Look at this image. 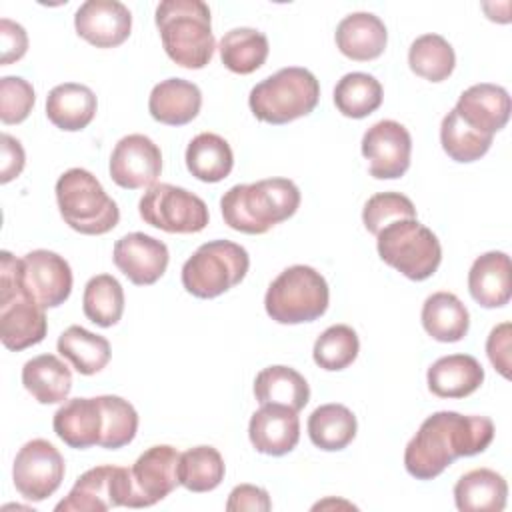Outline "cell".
<instances>
[{
    "instance_id": "obj_18",
    "label": "cell",
    "mask_w": 512,
    "mask_h": 512,
    "mask_svg": "<svg viewBox=\"0 0 512 512\" xmlns=\"http://www.w3.org/2000/svg\"><path fill=\"white\" fill-rule=\"evenodd\" d=\"M112 260L132 284L150 286L164 276L170 254L162 240L144 232H130L116 240Z\"/></svg>"
},
{
    "instance_id": "obj_11",
    "label": "cell",
    "mask_w": 512,
    "mask_h": 512,
    "mask_svg": "<svg viewBox=\"0 0 512 512\" xmlns=\"http://www.w3.org/2000/svg\"><path fill=\"white\" fill-rule=\"evenodd\" d=\"M140 218L168 234H196L208 226L206 202L174 184L150 186L138 202Z\"/></svg>"
},
{
    "instance_id": "obj_46",
    "label": "cell",
    "mask_w": 512,
    "mask_h": 512,
    "mask_svg": "<svg viewBox=\"0 0 512 512\" xmlns=\"http://www.w3.org/2000/svg\"><path fill=\"white\" fill-rule=\"evenodd\" d=\"M0 142H2L0 182L6 184L10 180H14L16 176H20V172L24 168V162H26V154H24V148H22L20 140H16L10 134H2Z\"/></svg>"
},
{
    "instance_id": "obj_4",
    "label": "cell",
    "mask_w": 512,
    "mask_h": 512,
    "mask_svg": "<svg viewBox=\"0 0 512 512\" xmlns=\"http://www.w3.org/2000/svg\"><path fill=\"white\" fill-rule=\"evenodd\" d=\"M156 26L168 58L188 70H200L214 56L210 8L202 0H164L156 6Z\"/></svg>"
},
{
    "instance_id": "obj_17",
    "label": "cell",
    "mask_w": 512,
    "mask_h": 512,
    "mask_svg": "<svg viewBox=\"0 0 512 512\" xmlns=\"http://www.w3.org/2000/svg\"><path fill=\"white\" fill-rule=\"evenodd\" d=\"M20 276L32 298L46 310L64 304L72 292L70 264L52 250H32L20 258Z\"/></svg>"
},
{
    "instance_id": "obj_45",
    "label": "cell",
    "mask_w": 512,
    "mask_h": 512,
    "mask_svg": "<svg viewBox=\"0 0 512 512\" xmlns=\"http://www.w3.org/2000/svg\"><path fill=\"white\" fill-rule=\"evenodd\" d=\"M272 508L270 496L264 488L260 486H252V484H240L236 488H232V492L228 494V502H226V510L228 512H268Z\"/></svg>"
},
{
    "instance_id": "obj_1",
    "label": "cell",
    "mask_w": 512,
    "mask_h": 512,
    "mask_svg": "<svg viewBox=\"0 0 512 512\" xmlns=\"http://www.w3.org/2000/svg\"><path fill=\"white\" fill-rule=\"evenodd\" d=\"M494 440V424L486 416H464L440 410L428 416L404 450V466L416 480H434L454 460L484 452Z\"/></svg>"
},
{
    "instance_id": "obj_31",
    "label": "cell",
    "mask_w": 512,
    "mask_h": 512,
    "mask_svg": "<svg viewBox=\"0 0 512 512\" xmlns=\"http://www.w3.org/2000/svg\"><path fill=\"white\" fill-rule=\"evenodd\" d=\"M184 160L188 172L200 182L208 184L224 180L234 166V154L230 144L214 132H202L194 136L186 148Z\"/></svg>"
},
{
    "instance_id": "obj_35",
    "label": "cell",
    "mask_w": 512,
    "mask_h": 512,
    "mask_svg": "<svg viewBox=\"0 0 512 512\" xmlns=\"http://www.w3.org/2000/svg\"><path fill=\"white\" fill-rule=\"evenodd\" d=\"M382 84L366 72H348L334 86V104L346 118H366L382 104Z\"/></svg>"
},
{
    "instance_id": "obj_20",
    "label": "cell",
    "mask_w": 512,
    "mask_h": 512,
    "mask_svg": "<svg viewBox=\"0 0 512 512\" xmlns=\"http://www.w3.org/2000/svg\"><path fill=\"white\" fill-rule=\"evenodd\" d=\"M248 438L256 452L284 456L300 440L298 412L280 404H260L248 424Z\"/></svg>"
},
{
    "instance_id": "obj_25",
    "label": "cell",
    "mask_w": 512,
    "mask_h": 512,
    "mask_svg": "<svg viewBox=\"0 0 512 512\" xmlns=\"http://www.w3.org/2000/svg\"><path fill=\"white\" fill-rule=\"evenodd\" d=\"M426 382L438 398H466L482 386L484 368L470 354H450L428 368Z\"/></svg>"
},
{
    "instance_id": "obj_36",
    "label": "cell",
    "mask_w": 512,
    "mask_h": 512,
    "mask_svg": "<svg viewBox=\"0 0 512 512\" xmlns=\"http://www.w3.org/2000/svg\"><path fill=\"white\" fill-rule=\"evenodd\" d=\"M224 458L214 446H194L180 454L178 484L190 492H210L224 480Z\"/></svg>"
},
{
    "instance_id": "obj_29",
    "label": "cell",
    "mask_w": 512,
    "mask_h": 512,
    "mask_svg": "<svg viewBox=\"0 0 512 512\" xmlns=\"http://www.w3.org/2000/svg\"><path fill=\"white\" fill-rule=\"evenodd\" d=\"M422 326L438 342H460L470 328V314L452 292H434L422 304Z\"/></svg>"
},
{
    "instance_id": "obj_38",
    "label": "cell",
    "mask_w": 512,
    "mask_h": 512,
    "mask_svg": "<svg viewBox=\"0 0 512 512\" xmlns=\"http://www.w3.org/2000/svg\"><path fill=\"white\" fill-rule=\"evenodd\" d=\"M84 316L96 326L110 328L118 324L124 312V290L122 284L110 274H98L84 286L82 296Z\"/></svg>"
},
{
    "instance_id": "obj_13",
    "label": "cell",
    "mask_w": 512,
    "mask_h": 512,
    "mask_svg": "<svg viewBox=\"0 0 512 512\" xmlns=\"http://www.w3.org/2000/svg\"><path fill=\"white\" fill-rule=\"evenodd\" d=\"M64 472L66 466L58 448L44 438H34L18 450L12 480L22 498L42 502L60 488Z\"/></svg>"
},
{
    "instance_id": "obj_9",
    "label": "cell",
    "mask_w": 512,
    "mask_h": 512,
    "mask_svg": "<svg viewBox=\"0 0 512 512\" xmlns=\"http://www.w3.org/2000/svg\"><path fill=\"white\" fill-rule=\"evenodd\" d=\"M378 256L414 282L430 278L442 260V246L436 234L418 222L404 218L390 222L376 234Z\"/></svg>"
},
{
    "instance_id": "obj_39",
    "label": "cell",
    "mask_w": 512,
    "mask_h": 512,
    "mask_svg": "<svg viewBox=\"0 0 512 512\" xmlns=\"http://www.w3.org/2000/svg\"><path fill=\"white\" fill-rule=\"evenodd\" d=\"M492 138L494 136L470 128L454 108L444 116L440 124V144L454 162L466 164L480 160L490 150Z\"/></svg>"
},
{
    "instance_id": "obj_43",
    "label": "cell",
    "mask_w": 512,
    "mask_h": 512,
    "mask_svg": "<svg viewBox=\"0 0 512 512\" xmlns=\"http://www.w3.org/2000/svg\"><path fill=\"white\" fill-rule=\"evenodd\" d=\"M510 338H512V326L510 322H502L490 330L486 340V354L492 366L504 378H510Z\"/></svg>"
},
{
    "instance_id": "obj_22",
    "label": "cell",
    "mask_w": 512,
    "mask_h": 512,
    "mask_svg": "<svg viewBox=\"0 0 512 512\" xmlns=\"http://www.w3.org/2000/svg\"><path fill=\"white\" fill-rule=\"evenodd\" d=\"M470 296L482 308H502L512 296V264L506 252H486L478 256L468 272Z\"/></svg>"
},
{
    "instance_id": "obj_27",
    "label": "cell",
    "mask_w": 512,
    "mask_h": 512,
    "mask_svg": "<svg viewBox=\"0 0 512 512\" xmlns=\"http://www.w3.org/2000/svg\"><path fill=\"white\" fill-rule=\"evenodd\" d=\"M508 500V484L490 468H474L454 486V502L460 512H502Z\"/></svg>"
},
{
    "instance_id": "obj_24",
    "label": "cell",
    "mask_w": 512,
    "mask_h": 512,
    "mask_svg": "<svg viewBox=\"0 0 512 512\" xmlns=\"http://www.w3.org/2000/svg\"><path fill=\"white\" fill-rule=\"evenodd\" d=\"M202 106L200 88L184 78H168L158 82L148 98L150 116L168 126H184L192 122Z\"/></svg>"
},
{
    "instance_id": "obj_14",
    "label": "cell",
    "mask_w": 512,
    "mask_h": 512,
    "mask_svg": "<svg viewBox=\"0 0 512 512\" xmlns=\"http://www.w3.org/2000/svg\"><path fill=\"white\" fill-rule=\"evenodd\" d=\"M412 138L406 126L396 120H380L362 136V156L368 160L370 176L394 180L410 168Z\"/></svg>"
},
{
    "instance_id": "obj_41",
    "label": "cell",
    "mask_w": 512,
    "mask_h": 512,
    "mask_svg": "<svg viewBox=\"0 0 512 512\" xmlns=\"http://www.w3.org/2000/svg\"><path fill=\"white\" fill-rule=\"evenodd\" d=\"M404 218H416V208L412 200L400 192H378L368 198L362 210V222L374 236L390 222Z\"/></svg>"
},
{
    "instance_id": "obj_32",
    "label": "cell",
    "mask_w": 512,
    "mask_h": 512,
    "mask_svg": "<svg viewBox=\"0 0 512 512\" xmlns=\"http://www.w3.org/2000/svg\"><path fill=\"white\" fill-rule=\"evenodd\" d=\"M60 356H64L78 374L92 376L100 372L112 356L110 342L82 326H68L56 342Z\"/></svg>"
},
{
    "instance_id": "obj_42",
    "label": "cell",
    "mask_w": 512,
    "mask_h": 512,
    "mask_svg": "<svg viewBox=\"0 0 512 512\" xmlns=\"http://www.w3.org/2000/svg\"><path fill=\"white\" fill-rule=\"evenodd\" d=\"M36 102L34 88L20 76L0 78V120L4 124H20L32 112Z\"/></svg>"
},
{
    "instance_id": "obj_15",
    "label": "cell",
    "mask_w": 512,
    "mask_h": 512,
    "mask_svg": "<svg viewBox=\"0 0 512 512\" xmlns=\"http://www.w3.org/2000/svg\"><path fill=\"white\" fill-rule=\"evenodd\" d=\"M178 460L180 452L168 444H156L144 450L130 468V508H148L164 500L178 486Z\"/></svg>"
},
{
    "instance_id": "obj_5",
    "label": "cell",
    "mask_w": 512,
    "mask_h": 512,
    "mask_svg": "<svg viewBox=\"0 0 512 512\" xmlns=\"http://www.w3.org/2000/svg\"><path fill=\"white\" fill-rule=\"evenodd\" d=\"M44 308L26 290L20 276V258L8 250L0 254V340L8 350L20 352L46 338Z\"/></svg>"
},
{
    "instance_id": "obj_30",
    "label": "cell",
    "mask_w": 512,
    "mask_h": 512,
    "mask_svg": "<svg viewBox=\"0 0 512 512\" xmlns=\"http://www.w3.org/2000/svg\"><path fill=\"white\" fill-rule=\"evenodd\" d=\"M254 396L260 404H280L300 412L310 400V386L298 370L278 364L256 374Z\"/></svg>"
},
{
    "instance_id": "obj_40",
    "label": "cell",
    "mask_w": 512,
    "mask_h": 512,
    "mask_svg": "<svg viewBox=\"0 0 512 512\" xmlns=\"http://www.w3.org/2000/svg\"><path fill=\"white\" fill-rule=\"evenodd\" d=\"M358 350L360 342L354 328L346 324H334L316 338L312 358L322 370L338 372L356 360Z\"/></svg>"
},
{
    "instance_id": "obj_3",
    "label": "cell",
    "mask_w": 512,
    "mask_h": 512,
    "mask_svg": "<svg viewBox=\"0 0 512 512\" xmlns=\"http://www.w3.org/2000/svg\"><path fill=\"white\" fill-rule=\"evenodd\" d=\"M300 206V190L288 178L236 184L220 198L224 222L242 234H264L288 220Z\"/></svg>"
},
{
    "instance_id": "obj_28",
    "label": "cell",
    "mask_w": 512,
    "mask_h": 512,
    "mask_svg": "<svg viewBox=\"0 0 512 512\" xmlns=\"http://www.w3.org/2000/svg\"><path fill=\"white\" fill-rule=\"evenodd\" d=\"M22 384L40 404H60L72 390V372L58 356L40 354L24 364Z\"/></svg>"
},
{
    "instance_id": "obj_2",
    "label": "cell",
    "mask_w": 512,
    "mask_h": 512,
    "mask_svg": "<svg viewBox=\"0 0 512 512\" xmlns=\"http://www.w3.org/2000/svg\"><path fill=\"white\" fill-rule=\"evenodd\" d=\"M54 434L70 448L86 450L102 446L118 450L128 446L138 432L136 408L114 394L96 398H72L52 418Z\"/></svg>"
},
{
    "instance_id": "obj_19",
    "label": "cell",
    "mask_w": 512,
    "mask_h": 512,
    "mask_svg": "<svg viewBox=\"0 0 512 512\" xmlns=\"http://www.w3.org/2000/svg\"><path fill=\"white\" fill-rule=\"evenodd\" d=\"M74 28L96 48H116L130 36L132 14L118 0H86L74 14Z\"/></svg>"
},
{
    "instance_id": "obj_37",
    "label": "cell",
    "mask_w": 512,
    "mask_h": 512,
    "mask_svg": "<svg viewBox=\"0 0 512 512\" xmlns=\"http://www.w3.org/2000/svg\"><path fill=\"white\" fill-rule=\"evenodd\" d=\"M408 64L416 76L430 82H442L454 72L456 54L444 36L422 34L410 44Z\"/></svg>"
},
{
    "instance_id": "obj_7",
    "label": "cell",
    "mask_w": 512,
    "mask_h": 512,
    "mask_svg": "<svg viewBox=\"0 0 512 512\" xmlns=\"http://www.w3.org/2000/svg\"><path fill=\"white\" fill-rule=\"evenodd\" d=\"M320 100L316 76L300 66H288L258 82L248 96L252 114L266 124H288L310 114Z\"/></svg>"
},
{
    "instance_id": "obj_34",
    "label": "cell",
    "mask_w": 512,
    "mask_h": 512,
    "mask_svg": "<svg viewBox=\"0 0 512 512\" xmlns=\"http://www.w3.org/2000/svg\"><path fill=\"white\" fill-rule=\"evenodd\" d=\"M222 64L234 74H252L268 58V38L256 28H232L218 44Z\"/></svg>"
},
{
    "instance_id": "obj_21",
    "label": "cell",
    "mask_w": 512,
    "mask_h": 512,
    "mask_svg": "<svg viewBox=\"0 0 512 512\" xmlns=\"http://www.w3.org/2000/svg\"><path fill=\"white\" fill-rule=\"evenodd\" d=\"M454 110L470 128L494 136L510 118V96L506 88L482 82L464 90Z\"/></svg>"
},
{
    "instance_id": "obj_8",
    "label": "cell",
    "mask_w": 512,
    "mask_h": 512,
    "mask_svg": "<svg viewBox=\"0 0 512 512\" xmlns=\"http://www.w3.org/2000/svg\"><path fill=\"white\" fill-rule=\"evenodd\" d=\"M330 290L312 266L294 264L282 270L266 290V314L278 324L314 322L328 310Z\"/></svg>"
},
{
    "instance_id": "obj_12",
    "label": "cell",
    "mask_w": 512,
    "mask_h": 512,
    "mask_svg": "<svg viewBox=\"0 0 512 512\" xmlns=\"http://www.w3.org/2000/svg\"><path fill=\"white\" fill-rule=\"evenodd\" d=\"M132 504L130 468L102 464L78 476L72 490L56 504V512H104Z\"/></svg>"
},
{
    "instance_id": "obj_44",
    "label": "cell",
    "mask_w": 512,
    "mask_h": 512,
    "mask_svg": "<svg viewBox=\"0 0 512 512\" xmlns=\"http://www.w3.org/2000/svg\"><path fill=\"white\" fill-rule=\"evenodd\" d=\"M28 50V36H26V30L8 20V18H2L0 20V64L2 66H8L16 60H20Z\"/></svg>"
},
{
    "instance_id": "obj_23",
    "label": "cell",
    "mask_w": 512,
    "mask_h": 512,
    "mask_svg": "<svg viewBox=\"0 0 512 512\" xmlns=\"http://www.w3.org/2000/svg\"><path fill=\"white\" fill-rule=\"evenodd\" d=\"M338 50L356 62L378 58L388 42L384 22L370 12H352L340 20L334 34Z\"/></svg>"
},
{
    "instance_id": "obj_33",
    "label": "cell",
    "mask_w": 512,
    "mask_h": 512,
    "mask_svg": "<svg viewBox=\"0 0 512 512\" xmlns=\"http://www.w3.org/2000/svg\"><path fill=\"white\" fill-rule=\"evenodd\" d=\"M356 416L344 404H322L308 418L312 444L326 452L344 450L356 436Z\"/></svg>"
},
{
    "instance_id": "obj_10",
    "label": "cell",
    "mask_w": 512,
    "mask_h": 512,
    "mask_svg": "<svg viewBox=\"0 0 512 512\" xmlns=\"http://www.w3.org/2000/svg\"><path fill=\"white\" fill-rule=\"evenodd\" d=\"M250 268L246 248L230 240H212L182 266V286L196 298H216L240 284Z\"/></svg>"
},
{
    "instance_id": "obj_6",
    "label": "cell",
    "mask_w": 512,
    "mask_h": 512,
    "mask_svg": "<svg viewBox=\"0 0 512 512\" xmlns=\"http://www.w3.org/2000/svg\"><path fill=\"white\" fill-rule=\"evenodd\" d=\"M56 202L62 220L76 232L100 236L116 228L118 204L106 194L98 178L84 168H70L56 180Z\"/></svg>"
},
{
    "instance_id": "obj_26",
    "label": "cell",
    "mask_w": 512,
    "mask_h": 512,
    "mask_svg": "<svg viewBox=\"0 0 512 512\" xmlns=\"http://www.w3.org/2000/svg\"><path fill=\"white\" fill-rule=\"evenodd\" d=\"M96 108V94L88 86L76 82L58 84L46 96V116L64 132L84 130L94 120Z\"/></svg>"
},
{
    "instance_id": "obj_16",
    "label": "cell",
    "mask_w": 512,
    "mask_h": 512,
    "mask_svg": "<svg viewBox=\"0 0 512 512\" xmlns=\"http://www.w3.org/2000/svg\"><path fill=\"white\" fill-rule=\"evenodd\" d=\"M162 172V152L144 134L120 138L110 154V178L126 190L150 188Z\"/></svg>"
}]
</instances>
